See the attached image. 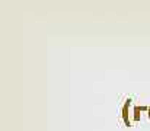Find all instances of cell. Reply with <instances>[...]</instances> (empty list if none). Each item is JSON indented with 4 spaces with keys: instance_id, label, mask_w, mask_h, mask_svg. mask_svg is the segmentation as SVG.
Segmentation results:
<instances>
[{
    "instance_id": "1",
    "label": "cell",
    "mask_w": 150,
    "mask_h": 131,
    "mask_svg": "<svg viewBox=\"0 0 150 131\" xmlns=\"http://www.w3.org/2000/svg\"><path fill=\"white\" fill-rule=\"evenodd\" d=\"M130 106H131V99L128 98V99L125 101L124 106H122V120H124V122H125V125H127V127H130V125H131L130 117H128V108H130Z\"/></svg>"
},
{
    "instance_id": "2",
    "label": "cell",
    "mask_w": 150,
    "mask_h": 131,
    "mask_svg": "<svg viewBox=\"0 0 150 131\" xmlns=\"http://www.w3.org/2000/svg\"><path fill=\"white\" fill-rule=\"evenodd\" d=\"M140 106H136L134 108V121H139L140 120Z\"/></svg>"
},
{
    "instance_id": "3",
    "label": "cell",
    "mask_w": 150,
    "mask_h": 131,
    "mask_svg": "<svg viewBox=\"0 0 150 131\" xmlns=\"http://www.w3.org/2000/svg\"><path fill=\"white\" fill-rule=\"evenodd\" d=\"M149 118H150V108H149Z\"/></svg>"
}]
</instances>
